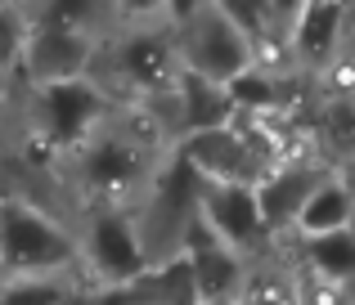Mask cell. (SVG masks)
Here are the masks:
<instances>
[{"mask_svg":"<svg viewBox=\"0 0 355 305\" xmlns=\"http://www.w3.org/2000/svg\"><path fill=\"white\" fill-rule=\"evenodd\" d=\"M72 238H77V270L90 292L117 297L130 279L148 265L144 238L130 207H77L72 211Z\"/></svg>","mask_w":355,"mask_h":305,"instance_id":"3957f363","label":"cell"},{"mask_svg":"<svg viewBox=\"0 0 355 305\" xmlns=\"http://www.w3.org/2000/svg\"><path fill=\"white\" fill-rule=\"evenodd\" d=\"M355 220V189L347 184V175L338 171V166H329V171L315 180V189L302 198V207H297L293 225H288L284 238H311V234H329V229H342Z\"/></svg>","mask_w":355,"mask_h":305,"instance_id":"9c48e42d","label":"cell"},{"mask_svg":"<svg viewBox=\"0 0 355 305\" xmlns=\"http://www.w3.org/2000/svg\"><path fill=\"white\" fill-rule=\"evenodd\" d=\"M180 256L189 261L193 292L198 301H243V283H248L252 256H243L239 247H230L225 238H216L193 211L189 229L180 238Z\"/></svg>","mask_w":355,"mask_h":305,"instance_id":"52a82bcc","label":"cell"},{"mask_svg":"<svg viewBox=\"0 0 355 305\" xmlns=\"http://www.w3.org/2000/svg\"><path fill=\"white\" fill-rule=\"evenodd\" d=\"M63 270H77L72 216L45 207L27 189H0V279Z\"/></svg>","mask_w":355,"mask_h":305,"instance_id":"6da1fadb","label":"cell"},{"mask_svg":"<svg viewBox=\"0 0 355 305\" xmlns=\"http://www.w3.org/2000/svg\"><path fill=\"white\" fill-rule=\"evenodd\" d=\"M351 95H355V90H351Z\"/></svg>","mask_w":355,"mask_h":305,"instance_id":"7c38bea8","label":"cell"},{"mask_svg":"<svg viewBox=\"0 0 355 305\" xmlns=\"http://www.w3.org/2000/svg\"><path fill=\"white\" fill-rule=\"evenodd\" d=\"M351 5H355V0H351Z\"/></svg>","mask_w":355,"mask_h":305,"instance_id":"4fadbf2b","label":"cell"},{"mask_svg":"<svg viewBox=\"0 0 355 305\" xmlns=\"http://www.w3.org/2000/svg\"><path fill=\"white\" fill-rule=\"evenodd\" d=\"M113 99L95 77H63V81H41L23 90V126L27 144L41 157H63L72 153L108 113Z\"/></svg>","mask_w":355,"mask_h":305,"instance_id":"7a4b0ae2","label":"cell"},{"mask_svg":"<svg viewBox=\"0 0 355 305\" xmlns=\"http://www.w3.org/2000/svg\"><path fill=\"white\" fill-rule=\"evenodd\" d=\"M166 23H171V45L184 72L225 86L234 72L252 63V36L211 0H184Z\"/></svg>","mask_w":355,"mask_h":305,"instance_id":"277c9868","label":"cell"},{"mask_svg":"<svg viewBox=\"0 0 355 305\" xmlns=\"http://www.w3.org/2000/svg\"><path fill=\"white\" fill-rule=\"evenodd\" d=\"M198 220L216 238H225L230 247H239L243 256H266L275 247L266 216L257 202V184L243 180H198Z\"/></svg>","mask_w":355,"mask_h":305,"instance_id":"5b68a950","label":"cell"},{"mask_svg":"<svg viewBox=\"0 0 355 305\" xmlns=\"http://www.w3.org/2000/svg\"><path fill=\"white\" fill-rule=\"evenodd\" d=\"M342 36H347V0H306V9L297 14V23L284 36L288 68L320 77L338 59Z\"/></svg>","mask_w":355,"mask_h":305,"instance_id":"ba28073f","label":"cell"},{"mask_svg":"<svg viewBox=\"0 0 355 305\" xmlns=\"http://www.w3.org/2000/svg\"><path fill=\"white\" fill-rule=\"evenodd\" d=\"M95 32L81 27H59V23H23V45H18L14 77L23 86L41 81H63V77H86L95 63Z\"/></svg>","mask_w":355,"mask_h":305,"instance_id":"8992f818","label":"cell"},{"mask_svg":"<svg viewBox=\"0 0 355 305\" xmlns=\"http://www.w3.org/2000/svg\"><path fill=\"white\" fill-rule=\"evenodd\" d=\"M5 5H18V0H0V9H5Z\"/></svg>","mask_w":355,"mask_h":305,"instance_id":"8fae6325","label":"cell"},{"mask_svg":"<svg viewBox=\"0 0 355 305\" xmlns=\"http://www.w3.org/2000/svg\"><path fill=\"white\" fill-rule=\"evenodd\" d=\"M117 23H162L171 18V0H113Z\"/></svg>","mask_w":355,"mask_h":305,"instance_id":"30bf717a","label":"cell"}]
</instances>
